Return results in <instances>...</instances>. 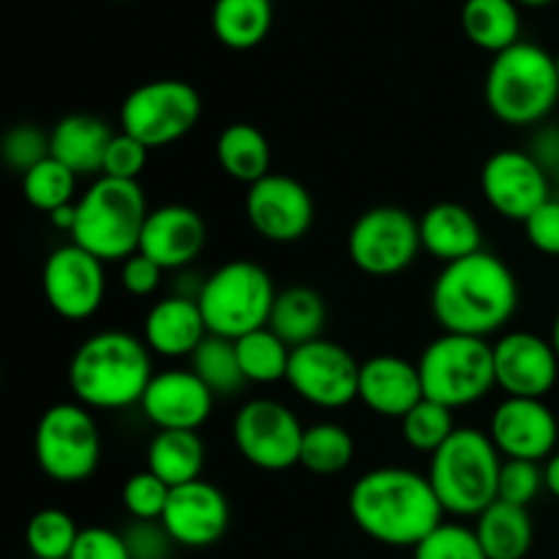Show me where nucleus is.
Here are the masks:
<instances>
[{
  "label": "nucleus",
  "instance_id": "obj_47",
  "mask_svg": "<svg viewBox=\"0 0 559 559\" xmlns=\"http://www.w3.org/2000/svg\"><path fill=\"white\" fill-rule=\"evenodd\" d=\"M530 156L546 169V173H555L559 164V123H540L535 129L533 140H530Z\"/></svg>",
  "mask_w": 559,
  "mask_h": 559
},
{
  "label": "nucleus",
  "instance_id": "obj_22",
  "mask_svg": "<svg viewBox=\"0 0 559 559\" xmlns=\"http://www.w3.org/2000/svg\"><path fill=\"white\" fill-rule=\"evenodd\" d=\"M418 364L402 355H374L360 364L358 402L380 418L402 420L418 402H424Z\"/></svg>",
  "mask_w": 559,
  "mask_h": 559
},
{
  "label": "nucleus",
  "instance_id": "obj_42",
  "mask_svg": "<svg viewBox=\"0 0 559 559\" xmlns=\"http://www.w3.org/2000/svg\"><path fill=\"white\" fill-rule=\"evenodd\" d=\"M147 156H151V147L142 145L140 140H134L126 131H115L107 156H104L102 175L118 180H140L142 169L147 167Z\"/></svg>",
  "mask_w": 559,
  "mask_h": 559
},
{
  "label": "nucleus",
  "instance_id": "obj_51",
  "mask_svg": "<svg viewBox=\"0 0 559 559\" xmlns=\"http://www.w3.org/2000/svg\"><path fill=\"white\" fill-rule=\"evenodd\" d=\"M551 175H555V183H557V189H559V164H557V169Z\"/></svg>",
  "mask_w": 559,
  "mask_h": 559
},
{
  "label": "nucleus",
  "instance_id": "obj_3",
  "mask_svg": "<svg viewBox=\"0 0 559 559\" xmlns=\"http://www.w3.org/2000/svg\"><path fill=\"white\" fill-rule=\"evenodd\" d=\"M153 353L142 336L126 331H98L74 349L69 388L87 409L140 407L153 380Z\"/></svg>",
  "mask_w": 559,
  "mask_h": 559
},
{
  "label": "nucleus",
  "instance_id": "obj_31",
  "mask_svg": "<svg viewBox=\"0 0 559 559\" xmlns=\"http://www.w3.org/2000/svg\"><path fill=\"white\" fill-rule=\"evenodd\" d=\"M216 162L233 180L254 186L271 175V142L254 123H229L216 140Z\"/></svg>",
  "mask_w": 559,
  "mask_h": 559
},
{
  "label": "nucleus",
  "instance_id": "obj_32",
  "mask_svg": "<svg viewBox=\"0 0 559 559\" xmlns=\"http://www.w3.org/2000/svg\"><path fill=\"white\" fill-rule=\"evenodd\" d=\"M238 349L240 369H243L246 382H254V385H273V382L287 380L289 369V347L284 338H278L271 328H260V331H251L246 336H240L235 342Z\"/></svg>",
  "mask_w": 559,
  "mask_h": 559
},
{
  "label": "nucleus",
  "instance_id": "obj_4",
  "mask_svg": "<svg viewBox=\"0 0 559 559\" xmlns=\"http://www.w3.org/2000/svg\"><path fill=\"white\" fill-rule=\"evenodd\" d=\"M486 107L516 129L546 123L559 102L557 58L540 44L519 41L495 55L484 82Z\"/></svg>",
  "mask_w": 559,
  "mask_h": 559
},
{
  "label": "nucleus",
  "instance_id": "obj_6",
  "mask_svg": "<svg viewBox=\"0 0 559 559\" xmlns=\"http://www.w3.org/2000/svg\"><path fill=\"white\" fill-rule=\"evenodd\" d=\"M502 456L486 431L459 426L451 440L431 453L429 480L442 511L456 519H478L497 502Z\"/></svg>",
  "mask_w": 559,
  "mask_h": 559
},
{
  "label": "nucleus",
  "instance_id": "obj_26",
  "mask_svg": "<svg viewBox=\"0 0 559 559\" xmlns=\"http://www.w3.org/2000/svg\"><path fill=\"white\" fill-rule=\"evenodd\" d=\"M475 535L489 559H524L535 544V524L530 508L511 502H491L475 519Z\"/></svg>",
  "mask_w": 559,
  "mask_h": 559
},
{
  "label": "nucleus",
  "instance_id": "obj_23",
  "mask_svg": "<svg viewBox=\"0 0 559 559\" xmlns=\"http://www.w3.org/2000/svg\"><path fill=\"white\" fill-rule=\"evenodd\" d=\"M207 336L205 317L191 295H167L147 309L142 342L158 358H191Z\"/></svg>",
  "mask_w": 559,
  "mask_h": 559
},
{
  "label": "nucleus",
  "instance_id": "obj_39",
  "mask_svg": "<svg viewBox=\"0 0 559 559\" xmlns=\"http://www.w3.org/2000/svg\"><path fill=\"white\" fill-rule=\"evenodd\" d=\"M413 559H489L473 527L442 522L413 549Z\"/></svg>",
  "mask_w": 559,
  "mask_h": 559
},
{
  "label": "nucleus",
  "instance_id": "obj_18",
  "mask_svg": "<svg viewBox=\"0 0 559 559\" xmlns=\"http://www.w3.org/2000/svg\"><path fill=\"white\" fill-rule=\"evenodd\" d=\"M497 388L506 396L546 399L559 380V358L551 338L530 331L502 333L495 344Z\"/></svg>",
  "mask_w": 559,
  "mask_h": 559
},
{
  "label": "nucleus",
  "instance_id": "obj_25",
  "mask_svg": "<svg viewBox=\"0 0 559 559\" xmlns=\"http://www.w3.org/2000/svg\"><path fill=\"white\" fill-rule=\"evenodd\" d=\"M112 136L115 131L98 115L71 112L49 129V145H52V156L63 162L76 178L80 175L98 178Z\"/></svg>",
  "mask_w": 559,
  "mask_h": 559
},
{
  "label": "nucleus",
  "instance_id": "obj_20",
  "mask_svg": "<svg viewBox=\"0 0 559 559\" xmlns=\"http://www.w3.org/2000/svg\"><path fill=\"white\" fill-rule=\"evenodd\" d=\"M216 396L191 369L156 371L140 409L156 431H200L213 413Z\"/></svg>",
  "mask_w": 559,
  "mask_h": 559
},
{
  "label": "nucleus",
  "instance_id": "obj_7",
  "mask_svg": "<svg viewBox=\"0 0 559 559\" xmlns=\"http://www.w3.org/2000/svg\"><path fill=\"white\" fill-rule=\"evenodd\" d=\"M276 295V284L260 262L229 260L202 282L197 304L207 333L238 342L246 333L267 325Z\"/></svg>",
  "mask_w": 559,
  "mask_h": 559
},
{
  "label": "nucleus",
  "instance_id": "obj_48",
  "mask_svg": "<svg viewBox=\"0 0 559 559\" xmlns=\"http://www.w3.org/2000/svg\"><path fill=\"white\" fill-rule=\"evenodd\" d=\"M544 484L546 491L559 500V451L544 462Z\"/></svg>",
  "mask_w": 559,
  "mask_h": 559
},
{
  "label": "nucleus",
  "instance_id": "obj_13",
  "mask_svg": "<svg viewBox=\"0 0 559 559\" xmlns=\"http://www.w3.org/2000/svg\"><path fill=\"white\" fill-rule=\"evenodd\" d=\"M360 364L331 338L300 344L289 355L287 385L295 396L320 409H342L358 399Z\"/></svg>",
  "mask_w": 559,
  "mask_h": 559
},
{
  "label": "nucleus",
  "instance_id": "obj_14",
  "mask_svg": "<svg viewBox=\"0 0 559 559\" xmlns=\"http://www.w3.org/2000/svg\"><path fill=\"white\" fill-rule=\"evenodd\" d=\"M107 262L93 257L76 243L58 246L44 260L41 293L49 309L71 322L91 320L107 295Z\"/></svg>",
  "mask_w": 559,
  "mask_h": 559
},
{
  "label": "nucleus",
  "instance_id": "obj_15",
  "mask_svg": "<svg viewBox=\"0 0 559 559\" xmlns=\"http://www.w3.org/2000/svg\"><path fill=\"white\" fill-rule=\"evenodd\" d=\"M480 191L495 213L524 224L551 197L549 173L527 151L502 147L480 169Z\"/></svg>",
  "mask_w": 559,
  "mask_h": 559
},
{
  "label": "nucleus",
  "instance_id": "obj_52",
  "mask_svg": "<svg viewBox=\"0 0 559 559\" xmlns=\"http://www.w3.org/2000/svg\"><path fill=\"white\" fill-rule=\"evenodd\" d=\"M555 58H557V71H559V52L555 55Z\"/></svg>",
  "mask_w": 559,
  "mask_h": 559
},
{
  "label": "nucleus",
  "instance_id": "obj_33",
  "mask_svg": "<svg viewBox=\"0 0 559 559\" xmlns=\"http://www.w3.org/2000/svg\"><path fill=\"white\" fill-rule=\"evenodd\" d=\"M189 369L211 388L213 396H235L246 385L243 369H240L238 349L233 338L213 336L207 333L200 347L191 353Z\"/></svg>",
  "mask_w": 559,
  "mask_h": 559
},
{
  "label": "nucleus",
  "instance_id": "obj_9",
  "mask_svg": "<svg viewBox=\"0 0 559 559\" xmlns=\"http://www.w3.org/2000/svg\"><path fill=\"white\" fill-rule=\"evenodd\" d=\"M38 469L55 484H82L102 462V435L93 409L80 402H60L44 409L33 431Z\"/></svg>",
  "mask_w": 559,
  "mask_h": 559
},
{
  "label": "nucleus",
  "instance_id": "obj_45",
  "mask_svg": "<svg viewBox=\"0 0 559 559\" xmlns=\"http://www.w3.org/2000/svg\"><path fill=\"white\" fill-rule=\"evenodd\" d=\"M524 235L535 251L546 257H559V197H549L524 222Z\"/></svg>",
  "mask_w": 559,
  "mask_h": 559
},
{
  "label": "nucleus",
  "instance_id": "obj_27",
  "mask_svg": "<svg viewBox=\"0 0 559 559\" xmlns=\"http://www.w3.org/2000/svg\"><path fill=\"white\" fill-rule=\"evenodd\" d=\"M328 322V306L317 289L293 284V287L278 289L276 304H273L267 328L289 347H300L322 338V328Z\"/></svg>",
  "mask_w": 559,
  "mask_h": 559
},
{
  "label": "nucleus",
  "instance_id": "obj_34",
  "mask_svg": "<svg viewBox=\"0 0 559 559\" xmlns=\"http://www.w3.org/2000/svg\"><path fill=\"white\" fill-rule=\"evenodd\" d=\"M355 456V440L342 424L320 420L306 426L300 445V467L311 475H338L349 467Z\"/></svg>",
  "mask_w": 559,
  "mask_h": 559
},
{
  "label": "nucleus",
  "instance_id": "obj_43",
  "mask_svg": "<svg viewBox=\"0 0 559 559\" xmlns=\"http://www.w3.org/2000/svg\"><path fill=\"white\" fill-rule=\"evenodd\" d=\"M123 538L131 559H169L175 551V540L162 522H131L123 530Z\"/></svg>",
  "mask_w": 559,
  "mask_h": 559
},
{
  "label": "nucleus",
  "instance_id": "obj_11",
  "mask_svg": "<svg viewBox=\"0 0 559 559\" xmlns=\"http://www.w3.org/2000/svg\"><path fill=\"white\" fill-rule=\"evenodd\" d=\"M418 218L399 205H377L360 213L347 235V254L360 273L374 278L399 276L418 254Z\"/></svg>",
  "mask_w": 559,
  "mask_h": 559
},
{
  "label": "nucleus",
  "instance_id": "obj_16",
  "mask_svg": "<svg viewBox=\"0 0 559 559\" xmlns=\"http://www.w3.org/2000/svg\"><path fill=\"white\" fill-rule=\"evenodd\" d=\"M246 218L271 243H298L314 224V200L298 178L271 173L246 191Z\"/></svg>",
  "mask_w": 559,
  "mask_h": 559
},
{
  "label": "nucleus",
  "instance_id": "obj_24",
  "mask_svg": "<svg viewBox=\"0 0 559 559\" xmlns=\"http://www.w3.org/2000/svg\"><path fill=\"white\" fill-rule=\"evenodd\" d=\"M418 227L424 251L442 265L484 251V227L478 216L459 202H437L426 207L418 218Z\"/></svg>",
  "mask_w": 559,
  "mask_h": 559
},
{
  "label": "nucleus",
  "instance_id": "obj_38",
  "mask_svg": "<svg viewBox=\"0 0 559 559\" xmlns=\"http://www.w3.org/2000/svg\"><path fill=\"white\" fill-rule=\"evenodd\" d=\"M169 495L173 489L145 467L126 478L123 489H120V502L134 522H162Z\"/></svg>",
  "mask_w": 559,
  "mask_h": 559
},
{
  "label": "nucleus",
  "instance_id": "obj_12",
  "mask_svg": "<svg viewBox=\"0 0 559 559\" xmlns=\"http://www.w3.org/2000/svg\"><path fill=\"white\" fill-rule=\"evenodd\" d=\"M306 426L278 399H249L233 418V442L240 456L265 473H284L300 464Z\"/></svg>",
  "mask_w": 559,
  "mask_h": 559
},
{
  "label": "nucleus",
  "instance_id": "obj_41",
  "mask_svg": "<svg viewBox=\"0 0 559 559\" xmlns=\"http://www.w3.org/2000/svg\"><path fill=\"white\" fill-rule=\"evenodd\" d=\"M540 489H546L544 467L540 464L522 462V459H502L497 500L530 508L535 502V497L540 495Z\"/></svg>",
  "mask_w": 559,
  "mask_h": 559
},
{
  "label": "nucleus",
  "instance_id": "obj_2",
  "mask_svg": "<svg viewBox=\"0 0 559 559\" xmlns=\"http://www.w3.org/2000/svg\"><path fill=\"white\" fill-rule=\"evenodd\" d=\"M429 304L445 333L486 338L516 314L519 282L508 262L491 251H478L442 265L431 284Z\"/></svg>",
  "mask_w": 559,
  "mask_h": 559
},
{
  "label": "nucleus",
  "instance_id": "obj_17",
  "mask_svg": "<svg viewBox=\"0 0 559 559\" xmlns=\"http://www.w3.org/2000/svg\"><path fill=\"white\" fill-rule=\"evenodd\" d=\"M502 459L544 464L557 453L559 420L544 399L506 396L489 418V431Z\"/></svg>",
  "mask_w": 559,
  "mask_h": 559
},
{
  "label": "nucleus",
  "instance_id": "obj_36",
  "mask_svg": "<svg viewBox=\"0 0 559 559\" xmlns=\"http://www.w3.org/2000/svg\"><path fill=\"white\" fill-rule=\"evenodd\" d=\"M80 538V527L71 513L60 508H44L33 513L25 527V546L36 559H69Z\"/></svg>",
  "mask_w": 559,
  "mask_h": 559
},
{
  "label": "nucleus",
  "instance_id": "obj_5",
  "mask_svg": "<svg viewBox=\"0 0 559 559\" xmlns=\"http://www.w3.org/2000/svg\"><path fill=\"white\" fill-rule=\"evenodd\" d=\"M147 213L151 207L140 180L98 175L76 200L71 243L82 246L102 262H123L140 249Z\"/></svg>",
  "mask_w": 559,
  "mask_h": 559
},
{
  "label": "nucleus",
  "instance_id": "obj_44",
  "mask_svg": "<svg viewBox=\"0 0 559 559\" xmlns=\"http://www.w3.org/2000/svg\"><path fill=\"white\" fill-rule=\"evenodd\" d=\"M69 559H131V551L123 533L109 527H85L80 530Z\"/></svg>",
  "mask_w": 559,
  "mask_h": 559
},
{
  "label": "nucleus",
  "instance_id": "obj_29",
  "mask_svg": "<svg viewBox=\"0 0 559 559\" xmlns=\"http://www.w3.org/2000/svg\"><path fill=\"white\" fill-rule=\"evenodd\" d=\"M145 467L169 489L200 480L205 469V442L197 431H156L147 442Z\"/></svg>",
  "mask_w": 559,
  "mask_h": 559
},
{
  "label": "nucleus",
  "instance_id": "obj_8",
  "mask_svg": "<svg viewBox=\"0 0 559 559\" xmlns=\"http://www.w3.org/2000/svg\"><path fill=\"white\" fill-rule=\"evenodd\" d=\"M418 374L424 396L456 413L497 385L495 349L486 338L442 331L420 353Z\"/></svg>",
  "mask_w": 559,
  "mask_h": 559
},
{
  "label": "nucleus",
  "instance_id": "obj_35",
  "mask_svg": "<svg viewBox=\"0 0 559 559\" xmlns=\"http://www.w3.org/2000/svg\"><path fill=\"white\" fill-rule=\"evenodd\" d=\"M22 197L38 213L52 216L55 211L74 205L80 200V194H76V175L63 162L49 156L22 175Z\"/></svg>",
  "mask_w": 559,
  "mask_h": 559
},
{
  "label": "nucleus",
  "instance_id": "obj_49",
  "mask_svg": "<svg viewBox=\"0 0 559 559\" xmlns=\"http://www.w3.org/2000/svg\"><path fill=\"white\" fill-rule=\"evenodd\" d=\"M519 5H524V9H544V5H551L555 0H516Z\"/></svg>",
  "mask_w": 559,
  "mask_h": 559
},
{
  "label": "nucleus",
  "instance_id": "obj_40",
  "mask_svg": "<svg viewBox=\"0 0 559 559\" xmlns=\"http://www.w3.org/2000/svg\"><path fill=\"white\" fill-rule=\"evenodd\" d=\"M0 156L3 164L14 173L25 175L44 158L52 156V145H49V131H44L36 123H16L0 140Z\"/></svg>",
  "mask_w": 559,
  "mask_h": 559
},
{
  "label": "nucleus",
  "instance_id": "obj_1",
  "mask_svg": "<svg viewBox=\"0 0 559 559\" xmlns=\"http://www.w3.org/2000/svg\"><path fill=\"white\" fill-rule=\"evenodd\" d=\"M355 527L374 544L415 549L445 522L429 475L407 467H377L360 475L347 497Z\"/></svg>",
  "mask_w": 559,
  "mask_h": 559
},
{
  "label": "nucleus",
  "instance_id": "obj_21",
  "mask_svg": "<svg viewBox=\"0 0 559 559\" xmlns=\"http://www.w3.org/2000/svg\"><path fill=\"white\" fill-rule=\"evenodd\" d=\"M207 243L205 218L189 205L153 207L145 218L140 254L156 262L162 271H186Z\"/></svg>",
  "mask_w": 559,
  "mask_h": 559
},
{
  "label": "nucleus",
  "instance_id": "obj_46",
  "mask_svg": "<svg viewBox=\"0 0 559 559\" xmlns=\"http://www.w3.org/2000/svg\"><path fill=\"white\" fill-rule=\"evenodd\" d=\"M164 273L167 271H162L156 262L136 251L129 260L120 262V287L129 295H134V298H147V295H153L162 287Z\"/></svg>",
  "mask_w": 559,
  "mask_h": 559
},
{
  "label": "nucleus",
  "instance_id": "obj_30",
  "mask_svg": "<svg viewBox=\"0 0 559 559\" xmlns=\"http://www.w3.org/2000/svg\"><path fill=\"white\" fill-rule=\"evenodd\" d=\"M273 27V0H213L211 31L227 49L260 47Z\"/></svg>",
  "mask_w": 559,
  "mask_h": 559
},
{
  "label": "nucleus",
  "instance_id": "obj_28",
  "mask_svg": "<svg viewBox=\"0 0 559 559\" xmlns=\"http://www.w3.org/2000/svg\"><path fill=\"white\" fill-rule=\"evenodd\" d=\"M462 31L484 52H506L522 41V5L516 0H464Z\"/></svg>",
  "mask_w": 559,
  "mask_h": 559
},
{
  "label": "nucleus",
  "instance_id": "obj_50",
  "mask_svg": "<svg viewBox=\"0 0 559 559\" xmlns=\"http://www.w3.org/2000/svg\"><path fill=\"white\" fill-rule=\"evenodd\" d=\"M551 344H555V349H557V358H559V311H557V317H555V322H551Z\"/></svg>",
  "mask_w": 559,
  "mask_h": 559
},
{
  "label": "nucleus",
  "instance_id": "obj_19",
  "mask_svg": "<svg viewBox=\"0 0 559 559\" xmlns=\"http://www.w3.org/2000/svg\"><path fill=\"white\" fill-rule=\"evenodd\" d=\"M162 524L180 549L216 546L229 527L227 495L205 478L191 480L186 486H175Z\"/></svg>",
  "mask_w": 559,
  "mask_h": 559
},
{
  "label": "nucleus",
  "instance_id": "obj_10",
  "mask_svg": "<svg viewBox=\"0 0 559 559\" xmlns=\"http://www.w3.org/2000/svg\"><path fill=\"white\" fill-rule=\"evenodd\" d=\"M202 118V96L186 80H153L136 85L120 104V131L151 151L183 140Z\"/></svg>",
  "mask_w": 559,
  "mask_h": 559
},
{
  "label": "nucleus",
  "instance_id": "obj_37",
  "mask_svg": "<svg viewBox=\"0 0 559 559\" xmlns=\"http://www.w3.org/2000/svg\"><path fill=\"white\" fill-rule=\"evenodd\" d=\"M402 437L413 451L418 453H437L448 440H451L453 431L459 429L456 420H453V409L442 407V404L424 399V402L415 404L402 420Z\"/></svg>",
  "mask_w": 559,
  "mask_h": 559
}]
</instances>
